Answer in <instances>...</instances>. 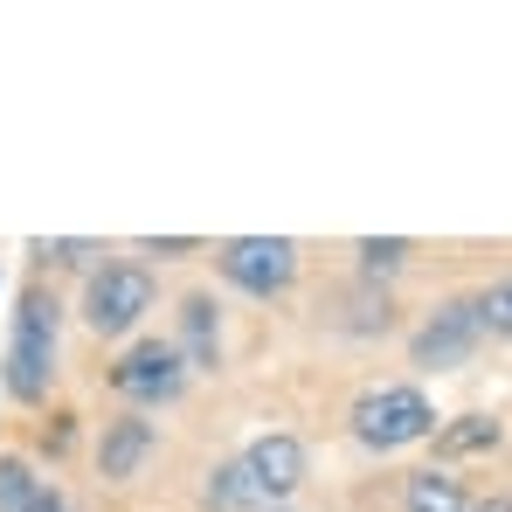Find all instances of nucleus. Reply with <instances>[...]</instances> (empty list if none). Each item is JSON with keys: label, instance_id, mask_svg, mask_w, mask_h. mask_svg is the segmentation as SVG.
<instances>
[{"label": "nucleus", "instance_id": "nucleus-1", "mask_svg": "<svg viewBox=\"0 0 512 512\" xmlns=\"http://www.w3.org/2000/svg\"><path fill=\"white\" fill-rule=\"evenodd\" d=\"M63 305L49 284H28L21 291V312H14V333H7V353H0V381L14 402H49L56 388V353H63Z\"/></svg>", "mask_w": 512, "mask_h": 512}, {"label": "nucleus", "instance_id": "nucleus-2", "mask_svg": "<svg viewBox=\"0 0 512 512\" xmlns=\"http://www.w3.org/2000/svg\"><path fill=\"white\" fill-rule=\"evenodd\" d=\"M153 312V270L146 263H97L84 284V326L97 340H125L139 333Z\"/></svg>", "mask_w": 512, "mask_h": 512}, {"label": "nucleus", "instance_id": "nucleus-3", "mask_svg": "<svg viewBox=\"0 0 512 512\" xmlns=\"http://www.w3.org/2000/svg\"><path fill=\"white\" fill-rule=\"evenodd\" d=\"M353 436L388 457V450H409V443L436 436V409H429L423 388H367L353 402Z\"/></svg>", "mask_w": 512, "mask_h": 512}, {"label": "nucleus", "instance_id": "nucleus-4", "mask_svg": "<svg viewBox=\"0 0 512 512\" xmlns=\"http://www.w3.org/2000/svg\"><path fill=\"white\" fill-rule=\"evenodd\" d=\"M215 270L250 298H284L298 284V243L291 236H229L215 250Z\"/></svg>", "mask_w": 512, "mask_h": 512}, {"label": "nucleus", "instance_id": "nucleus-5", "mask_svg": "<svg viewBox=\"0 0 512 512\" xmlns=\"http://www.w3.org/2000/svg\"><path fill=\"white\" fill-rule=\"evenodd\" d=\"M111 388L132 402V416L139 409H173L187 395V360L173 353V340H132L125 360L111 367Z\"/></svg>", "mask_w": 512, "mask_h": 512}, {"label": "nucleus", "instance_id": "nucleus-6", "mask_svg": "<svg viewBox=\"0 0 512 512\" xmlns=\"http://www.w3.org/2000/svg\"><path fill=\"white\" fill-rule=\"evenodd\" d=\"M236 471H243V492H250V506H277V499H291L298 485H305V443L298 436H256L250 450L236 457Z\"/></svg>", "mask_w": 512, "mask_h": 512}, {"label": "nucleus", "instance_id": "nucleus-7", "mask_svg": "<svg viewBox=\"0 0 512 512\" xmlns=\"http://www.w3.org/2000/svg\"><path fill=\"white\" fill-rule=\"evenodd\" d=\"M478 312H471V298H450V305H436L423 319V333L409 340V353H416V367H464L471 353H478Z\"/></svg>", "mask_w": 512, "mask_h": 512}, {"label": "nucleus", "instance_id": "nucleus-8", "mask_svg": "<svg viewBox=\"0 0 512 512\" xmlns=\"http://www.w3.org/2000/svg\"><path fill=\"white\" fill-rule=\"evenodd\" d=\"M173 353L187 360V374H215L222 367V312H215L208 291L180 298V340H173Z\"/></svg>", "mask_w": 512, "mask_h": 512}, {"label": "nucleus", "instance_id": "nucleus-9", "mask_svg": "<svg viewBox=\"0 0 512 512\" xmlns=\"http://www.w3.org/2000/svg\"><path fill=\"white\" fill-rule=\"evenodd\" d=\"M153 423L146 416H111L104 436H97V478L104 485H125V478H139V464L153 457Z\"/></svg>", "mask_w": 512, "mask_h": 512}, {"label": "nucleus", "instance_id": "nucleus-10", "mask_svg": "<svg viewBox=\"0 0 512 512\" xmlns=\"http://www.w3.org/2000/svg\"><path fill=\"white\" fill-rule=\"evenodd\" d=\"M499 416H457V423L436 429V457L443 464H457V457H485V450H499Z\"/></svg>", "mask_w": 512, "mask_h": 512}, {"label": "nucleus", "instance_id": "nucleus-11", "mask_svg": "<svg viewBox=\"0 0 512 512\" xmlns=\"http://www.w3.org/2000/svg\"><path fill=\"white\" fill-rule=\"evenodd\" d=\"M464 485L450 478V471H416L409 478V512H464Z\"/></svg>", "mask_w": 512, "mask_h": 512}, {"label": "nucleus", "instance_id": "nucleus-12", "mask_svg": "<svg viewBox=\"0 0 512 512\" xmlns=\"http://www.w3.org/2000/svg\"><path fill=\"white\" fill-rule=\"evenodd\" d=\"M471 312H478V333H485V340H512V277L485 284V291L471 298Z\"/></svg>", "mask_w": 512, "mask_h": 512}, {"label": "nucleus", "instance_id": "nucleus-13", "mask_svg": "<svg viewBox=\"0 0 512 512\" xmlns=\"http://www.w3.org/2000/svg\"><path fill=\"white\" fill-rule=\"evenodd\" d=\"M35 492H42L35 464H28V457H0V512H28Z\"/></svg>", "mask_w": 512, "mask_h": 512}, {"label": "nucleus", "instance_id": "nucleus-14", "mask_svg": "<svg viewBox=\"0 0 512 512\" xmlns=\"http://www.w3.org/2000/svg\"><path fill=\"white\" fill-rule=\"evenodd\" d=\"M353 256H360V270H367V277H395V270L416 256V243H402V236H388V243H381V236H367Z\"/></svg>", "mask_w": 512, "mask_h": 512}, {"label": "nucleus", "instance_id": "nucleus-15", "mask_svg": "<svg viewBox=\"0 0 512 512\" xmlns=\"http://www.w3.org/2000/svg\"><path fill=\"white\" fill-rule=\"evenodd\" d=\"M201 499H208V512H243V506H250V492H243V471H236V457L208 471V492H201Z\"/></svg>", "mask_w": 512, "mask_h": 512}, {"label": "nucleus", "instance_id": "nucleus-16", "mask_svg": "<svg viewBox=\"0 0 512 512\" xmlns=\"http://www.w3.org/2000/svg\"><path fill=\"white\" fill-rule=\"evenodd\" d=\"M42 263H49V270H84L90 256H104V243H42Z\"/></svg>", "mask_w": 512, "mask_h": 512}, {"label": "nucleus", "instance_id": "nucleus-17", "mask_svg": "<svg viewBox=\"0 0 512 512\" xmlns=\"http://www.w3.org/2000/svg\"><path fill=\"white\" fill-rule=\"evenodd\" d=\"M139 250H146V256H160V263H173V256H194L201 243H194V236H167V243H160V236H146Z\"/></svg>", "mask_w": 512, "mask_h": 512}, {"label": "nucleus", "instance_id": "nucleus-18", "mask_svg": "<svg viewBox=\"0 0 512 512\" xmlns=\"http://www.w3.org/2000/svg\"><path fill=\"white\" fill-rule=\"evenodd\" d=\"M28 512H70V506H63V492H56V485H42V492H35V506H28Z\"/></svg>", "mask_w": 512, "mask_h": 512}, {"label": "nucleus", "instance_id": "nucleus-19", "mask_svg": "<svg viewBox=\"0 0 512 512\" xmlns=\"http://www.w3.org/2000/svg\"><path fill=\"white\" fill-rule=\"evenodd\" d=\"M464 512H512V499H478V506H464Z\"/></svg>", "mask_w": 512, "mask_h": 512}]
</instances>
